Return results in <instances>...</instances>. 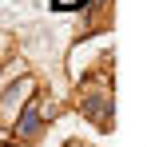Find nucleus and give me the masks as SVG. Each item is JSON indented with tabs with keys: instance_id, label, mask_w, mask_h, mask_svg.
I'll return each mask as SVG.
<instances>
[{
	"instance_id": "nucleus-1",
	"label": "nucleus",
	"mask_w": 147,
	"mask_h": 147,
	"mask_svg": "<svg viewBox=\"0 0 147 147\" xmlns=\"http://www.w3.org/2000/svg\"><path fill=\"white\" fill-rule=\"evenodd\" d=\"M52 4H56V8H64V12H68V8H80V4H84V0H52Z\"/></svg>"
}]
</instances>
